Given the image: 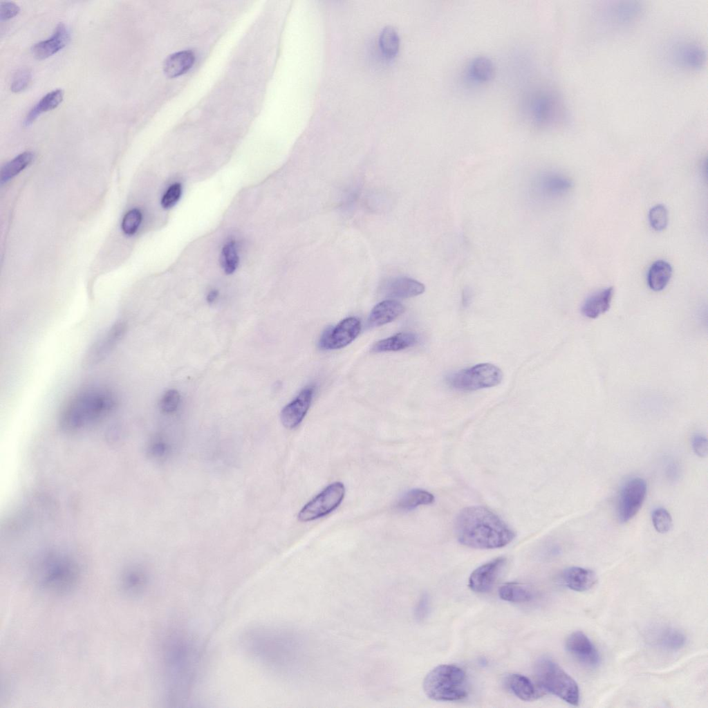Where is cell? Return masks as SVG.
Masks as SVG:
<instances>
[{"instance_id":"1","label":"cell","mask_w":708,"mask_h":708,"mask_svg":"<svg viewBox=\"0 0 708 708\" xmlns=\"http://www.w3.org/2000/svg\"><path fill=\"white\" fill-rule=\"evenodd\" d=\"M162 669L167 698L180 706L191 696L199 672L201 652L187 633L171 631L162 646Z\"/></svg>"},{"instance_id":"2","label":"cell","mask_w":708,"mask_h":708,"mask_svg":"<svg viewBox=\"0 0 708 708\" xmlns=\"http://www.w3.org/2000/svg\"><path fill=\"white\" fill-rule=\"evenodd\" d=\"M455 532L460 543L476 549L502 548L515 537L505 521L483 506L463 509L456 516Z\"/></svg>"},{"instance_id":"3","label":"cell","mask_w":708,"mask_h":708,"mask_svg":"<svg viewBox=\"0 0 708 708\" xmlns=\"http://www.w3.org/2000/svg\"><path fill=\"white\" fill-rule=\"evenodd\" d=\"M114 393L104 387H89L72 395L63 406L59 425L66 432L80 431L99 422L115 408Z\"/></svg>"},{"instance_id":"4","label":"cell","mask_w":708,"mask_h":708,"mask_svg":"<svg viewBox=\"0 0 708 708\" xmlns=\"http://www.w3.org/2000/svg\"><path fill=\"white\" fill-rule=\"evenodd\" d=\"M466 674L458 666L440 664L425 677L422 688L426 696L436 701H458L467 696Z\"/></svg>"},{"instance_id":"5","label":"cell","mask_w":708,"mask_h":708,"mask_svg":"<svg viewBox=\"0 0 708 708\" xmlns=\"http://www.w3.org/2000/svg\"><path fill=\"white\" fill-rule=\"evenodd\" d=\"M537 680L542 689L559 697L572 705L579 702V689L575 680L557 663L549 658H542L534 665Z\"/></svg>"},{"instance_id":"6","label":"cell","mask_w":708,"mask_h":708,"mask_svg":"<svg viewBox=\"0 0 708 708\" xmlns=\"http://www.w3.org/2000/svg\"><path fill=\"white\" fill-rule=\"evenodd\" d=\"M502 371L496 365L482 363L460 370L447 377V382L453 389L472 391L499 384Z\"/></svg>"},{"instance_id":"7","label":"cell","mask_w":708,"mask_h":708,"mask_svg":"<svg viewBox=\"0 0 708 708\" xmlns=\"http://www.w3.org/2000/svg\"><path fill=\"white\" fill-rule=\"evenodd\" d=\"M526 111L531 122L540 127L554 125L564 117V109L559 99L548 91L532 93L527 102Z\"/></svg>"},{"instance_id":"8","label":"cell","mask_w":708,"mask_h":708,"mask_svg":"<svg viewBox=\"0 0 708 708\" xmlns=\"http://www.w3.org/2000/svg\"><path fill=\"white\" fill-rule=\"evenodd\" d=\"M344 495L345 487L342 482L330 484L302 507L298 519L308 522L327 515L340 505Z\"/></svg>"},{"instance_id":"9","label":"cell","mask_w":708,"mask_h":708,"mask_svg":"<svg viewBox=\"0 0 708 708\" xmlns=\"http://www.w3.org/2000/svg\"><path fill=\"white\" fill-rule=\"evenodd\" d=\"M78 576L75 564L66 560H56L41 568L38 580L45 589L61 593L71 590L76 584Z\"/></svg>"},{"instance_id":"10","label":"cell","mask_w":708,"mask_h":708,"mask_svg":"<svg viewBox=\"0 0 708 708\" xmlns=\"http://www.w3.org/2000/svg\"><path fill=\"white\" fill-rule=\"evenodd\" d=\"M646 483L641 478L629 479L622 487L617 506V517L620 522L630 521L640 510L645 499Z\"/></svg>"},{"instance_id":"11","label":"cell","mask_w":708,"mask_h":708,"mask_svg":"<svg viewBox=\"0 0 708 708\" xmlns=\"http://www.w3.org/2000/svg\"><path fill=\"white\" fill-rule=\"evenodd\" d=\"M360 330L361 324L357 318L347 317L323 332L318 342L319 347L324 350L345 347L357 337Z\"/></svg>"},{"instance_id":"12","label":"cell","mask_w":708,"mask_h":708,"mask_svg":"<svg viewBox=\"0 0 708 708\" xmlns=\"http://www.w3.org/2000/svg\"><path fill=\"white\" fill-rule=\"evenodd\" d=\"M566 651L575 660L587 667L594 668L600 662V655L594 644L582 631L572 633L566 639Z\"/></svg>"},{"instance_id":"13","label":"cell","mask_w":708,"mask_h":708,"mask_svg":"<svg viewBox=\"0 0 708 708\" xmlns=\"http://www.w3.org/2000/svg\"><path fill=\"white\" fill-rule=\"evenodd\" d=\"M314 392L315 386L308 385L283 407L280 418L286 428L293 429L301 423L310 408Z\"/></svg>"},{"instance_id":"14","label":"cell","mask_w":708,"mask_h":708,"mask_svg":"<svg viewBox=\"0 0 708 708\" xmlns=\"http://www.w3.org/2000/svg\"><path fill=\"white\" fill-rule=\"evenodd\" d=\"M505 563V558L500 557L476 568L469 577V588L475 593L488 591L499 577Z\"/></svg>"},{"instance_id":"15","label":"cell","mask_w":708,"mask_h":708,"mask_svg":"<svg viewBox=\"0 0 708 708\" xmlns=\"http://www.w3.org/2000/svg\"><path fill=\"white\" fill-rule=\"evenodd\" d=\"M127 330L124 322L113 324L93 343L86 355L87 364H95L102 360L123 337Z\"/></svg>"},{"instance_id":"16","label":"cell","mask_w":708,"mask_h":708,"mask_svg":"<svg viewBox=\"0 0 708 708\" xmlns=\"http://www.w3.org/2000/svg\"><path fill=\"white\" fill-rule=\"evenodd\" d=\"M571 181L561 174L546 172L534 180L532 192L542 197L552 198L563 194L571 187Z\"/></svg>"},{"instance_id":"17","label":"cell","mask_w":708,"mask_h":708,"mask_svg":"<svg viewBox=\"0 0 708 708\" xmlns=\"http://www.w3.org/2000/svg\"><path fill=\"white\" fill-rule=\"evenodd\" d=\"M651 643L667 651H676L686 643L685 635L679 629L671 626H656L651 629L649 634Z\"/></svg>"},{"instance_id":"18","label":"cell","mask_w":708,"mask_h":708,"mask_svg":"<svg viewBox=\"0 0 708 708\" xmlns=\"http://www.w3.org/2000/svg\"><path fill=\"white\" fill-rule=\"evenodd\" d=\"M70 40V32L66 25L59 23L50 37L41 41L31 48L33 56L38 59H46L64 48Z\"/></svg>"},{"instance_id":"19","label":"cell","mask_w":708,"mask_h":708,"mask_svg":"<svg viewBox=\"0 0 708 708\" xmlns=\"http://www.w3.org/2000/svg\"><path fill=\"white\" fill-rule=\"evenodd\" d=\"M561 579L566 587L577 592L587 591L597 581V575L593 570L578 566L565 569L562 572Z\"/></svg>"},{"instance_id":"20","label":"cell","mask_w":708,"mask_h":708,"mask_svg":"<svg viewBox=\"0 0 708 708\" xmlns=\"http://www.w3.org/2000/svg\"><path fill=\"white\" fill-rule=\"evenodd\" d=\"M424 284L407 277H398L389 279L384 286V293L391 297L409 298L424 292Z\"/></svg>"},{"instance_id":"21","label":"cell","mask_w":708,"mask_h":708,"mask_svg":"<svg viewBox=\"0 0 708 708\" xmlns=\"http://www.w3.org/2000/svg\"><path fill=\"white\" fill-rule=\"evenodd\" d=\"M404 310V306L398 301H382L371 310L367 320L368 326L374 327L388 324L399 317Z\"/></svg>"},{"instance_id":"22","label":"cell","mask_w":708,"mask_h":708,"mask_svg":"<svg viewBox=\"0 0 708 708\" xmlns=\"http://www.w3.org/2000/svg\"><path fill=\"white\" fill-rule=\"evenodd\" d=\"M506 684L514 696L523 701H534L543 695L529 678L521 674L509 675Z\"/></svg>"},{"instance_id":"23","label":"cell","mask_w":708,"mask_h":708,"mask_svg":"<svg viewBox=\"0 0 708 708\" xmlns=\"http://www.w3.org/2000/svg\"><path fill=\"white\" fill-rule=\"evenodd\" d=\"M613 292V288L609 287L588 297L581 307L582 314L595 319L606 313L610 308Z\"/></svg>"},{"instance_id":"24","label":"cell","mask_w":708,"mask_h":708,"mask_svg":"<svg viewBox=\"0 0 708 708\" xmlns=\"http://www.w3.org/2000/svg\"><path fill=\"white\" fill-rule=\"evenodd\" d=\"M195 56L191 50H182L168 56L163 64V71L169 78L187 73L193 66Z\"/></svg>"},{"instance_id":"25","label":"cell","mask_w":708,"mask_h":708,"mask_svg":"<svg viewBox=\"0 0 708 708\" xmlns=\"http://www.w3.org/2000/svg\"><path fill=\"white\" fill-rule=\"evenodd\" d=\"M642 10V6L638 1H619L608 8L607 15L609 19L619 24H629L637 18Z\"/></svg>"},{"instance_id":"26","label":"cell","mask_w":708,"mask_h":708,"mask_svg":"<svg viewBox=\"0 0 708 708\" xmlns=\"http://www.w3.org/2000/svg\"><path fill=\"white\" fill-rule=\"evenodd\" d=\"M418 336L411 332L399 333L377 342L371 348L373 353L398 351L411 347L418 342Z\"/></svg>"},{"instance_id":"27","label":"cell","mask_w":708,"mask_h":708,"mask_svg":"<svg viewBox=\"0 0 708 708\" xmlns=\"http://www.w3.org/2000/svg\"><path fill=\"white\" fill-rule=\"evenodd\" d=\"M64 91L56 89L46 94L30 110L24 121V126L28 127L43 113L55 109L63 100Z\"/></svg>"},{"instance_id":"28","label":"cell","mask_w":708,"mask_h":708,"mask_svg":"<svg viewBox=\"0 0 708 708\" xmlns=\"http://www.w3.org/2000/svg\"><path fill=\"white\" fill-rule=\"evenodd\" d=\"M676 59L683 66L698 68L706 62V50L700 45L687 44L680 46L676 51Z\"/></svg>"},{"instance_id":"29","label":"cell","mask_w":708,"mask_h":708,"mask_svg":"<svg viewBox=\"0 0 708 708\" xmlns=\"http://www.w3.org/2000/svg\"><path fill=\"white\" fill-rule=\"evenodd\" d=\"M672 274L671 266L664 260L655 261L647 273V283L654 291L663 290L669 282Z\"/></svg>"},{"instance_id":"30","label":"cell","mask_w":708,"mask_h":708,"mask_svg":"<svg viewBox=\"0 0 708 708\" xmlns=\"http://www.w3.org/2000/svg\"><path fill=\"white\" fill-rule=\"evenodd\" d=\"M466 72L467 77L470 81L475 83H484L492 79L494 68L490 59L481 56L470 62Z\"/></svg>"},{"instance_id":"31","label":"cell","mask_w":708,"mask_h":708,"mask_svg":"<svg viewBox=\"0 0 708 708\" xmlns=\"http://www.w3.org/2000/svg\"><path fill=\"white\" fill-rule=\"evenodd\" d=\"M435 498L429 492L416 488L406 492L398 501L396 507L401 511H410L420 505H430Z\"/></svg>"},{"instance_id":"32","label":"cell","mask_w":708,"mask_h":708,"mask_svg":"<svg viewBox=\"0 0 708 708\" xmlns=\"http://www.w3.org/2000/svg\"><path fill=\"white\" fill-rule=\"evenodd\" d=\"M31 151H25L7 162L1 170V183H6L23 171L33 159Z\"/></svg>"},{"instance_id":"33","label":"cell","mask_w":708,"mask_h":708,"mask_svg":"<svg viewBox=\"0 0 708 708\" xmlns=\"http://www.w3.org/2000/svg\"><path fill=\"white\" fill-rule=\"evenodd\" d=\"M499 595L501 599L513 603L526 602L532 598L530 590L516 583L502 585L499 589Z\"/></svg>"},{"instance_id":"34","label":"cell","mask_w":708,"mask_h":708,"mask_svg":"<svg viewBox=\"0 0 708 708\" xmlns=\"http://www.w3.org/2000/svg\"><path fill=\"white\" fill-rule=\"evenodd\" d=\"M379 44L381 50L388 57L395 56L399 48V36L391 27L384 28L380 36Z\"/></svg>"},{"instance_id":"35","label":"cell","mask_w":708,"mask_h":708,"mask_svg":"<svg viewBox=\"0 0 708 708\" xmlns=\"http://www.w3.org/2000/svg\"><path fill=\"white\" fill-rule=\"evenodd\" d=\"M239 262L237 246L234 241L227 243L223 248L221 254V263L227 274H232L238 267Z\"/></svg>"},{"instance_id":"36","label":"cell","mask_w":708,"mask_h":708,"mask_svg":"<svg viewBox=\"0 0 708 708\" xmlns=\"http://www.w3.org/2000/svg\"><path fill=\"white\" fill-rule=\"evenodd\" d=\"M142 219L140 209L134 208L128 211L124 216L121 228L123 232L129 236L134 234L138 230Z\"/></svg>"},{"instance_id":"37","label":"cell","mask_w":708,"mask_h":708,"mask_svg":"<svg viewBox=\"0 0 708 708\" xmlns=\"http://www.w3.org/2000/svg\"><path fill=\"white\" fill-rule=\"evenodd\" d=\"M649 220L651 226L656 231L664 230L668 223V214L663 205L653 206L649 212Z\"/></svg>"},{"instance_id":"38","label":"cell","mask_w":708,"mask_h":708,"mask_svg":"<svg viewBox=\"0 0 708 708\" xmlns=\"http://www.w3.org/2000/svg\"><path fill=\"white\" fill-rule=\"evenodd\" d=\"M651 519L654 528L660 533L667 532L672 526L671 516L664 508L659 507L654 510Z\"/></svg>"},{"instance_id":"39","label":"cell","mask_w":708,"mask_h":708,"mask_svg":"<svg viewBox=\"0 0 708 708\" xmlns=\"http://www.w3.org/2000/svg\"><path fill=\"white\" fill-rule=\"evenodd\" d=\"M124 586L131 592H138L144 588L147 582V578L145 574L139 571H131L127 575L124 579Z\"/></svg>"},{"instance_id":"40","label":"cell","mask_w":708,"mask_h":708,"mask_svg":"<svg viewBox=\"0 0 708 708\" xmlns=\"http://www.w3.org/2000/svg\"><path fill=\"white\" fill-rule=\"evenodd\" d=\"M32 80L31 71L26 68H21L15 73L10 86L13 93H19L28 87Z\"/></svg>"},{"instance_id":"41","label":"cell","mask_w":708,"mask_h":708,"mask_svg":"<svg viewBox=\"0 0 708 708\" xmlns=\"http://www.w3.org/2000/svg\"><path fill=\"white\" fill-rule=\"evenodd\" d=\"M182 194V185L179 183H175L170 185L163 194L161 199V205L164 209H170L174 207L180 199Z\"/></svg>"},{"instance_id":"42","label":"cell","mask_w":708,"mask_h":708,"mask_svg":"<svg viewBox=\"0 0 708 708\" xmlns=\"http://www.w3.org/2000/svg\"><path fill=\"white\" fill-rule=\"evenodd\" d=\"M180 394L174 389L166 391L160 401V407L165 413L174 412L178 407L180 402Z\"/></svg>"},{"instance_id":"43","label":"cell","mask_w":708,"mask_h":708,"mask_svg":"<svg viewBox=\"0 0 708 708\" xmlns=\"http://www.w3.org/2000/svg\"><path fill=\"white\" fill-rule=\"evenodd\" d=\"M19 7L12 1H1L0 19L6 21L15 17L19 12Z\"/></svg>"},{"instance_id":"44","label":"cell","mask_w":708,"mask_h":708,"mask_svg":"<svg viewBox=\"0 0 708 708\" xmlns=\"http://www.w3.org/2000/svg\"><path fill=\"white\" fill-rule=\"evenodd\" d=\"M692 447L694 452L700 457H705L707 455V438L700 434H696L692 439Z\"/></svg>"},{"instance_id":"45","label":"cell","mask_w":708,"mask_h":708,"mask_svg":"<svg viewBox=\"0 0 708 708\" xmlns=\"http://www.w3.org/2000/svg\"><path fill=\"white\" fill-rule=\"evenodd\" d=\"M472 299V292L469 288H465L462 293V303L464 306H467Z\"/></svg>"},{"instance_id":"46","label":"cell","mask_w":708,"mask_h":708,"mask_svg":"<svg viewBox=\"0 0 708 708\" xmlns=\"http://www.w3.org/2000/svg\"><path fill=\"white\" fill-rule=\"evenodd\" d=\"M218 292L216 290H212L207 295V301L209 304L213 303L217 298Z\"/></svg>"}]
</instances>
